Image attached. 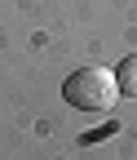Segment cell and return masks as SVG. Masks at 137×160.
Masks as SVG:
<instances>
[{"instance_id": "6da1fadb", "label": "cell", "mask_w": 137, "mask_h": 160, "mask_svg": "<svg viewBox=\"0 0 137 160\" xmlns=\"http://www.w3.org/2000/svg\"><path fill=\"white\" fill-rule=\"evenodd\" d=\"M62 98L75 107V111H111L115 98H120V89H115V71L106 67H80L66 85H62Z\"/></svg>"}, {"instance_id": "7a4b0ae2", "label": "cell", "mask_w": 137, "mask_h": 160, "mask_svg": "<svg viewBox=\"0 0 137 160\" xmlns=\"http://www.w3.org/2000/svg\"><path fill=\"white\" fill-rule=\"evenodd\" d=\"M115 89L124 98H137V53H128L120 67H115Z\"/></svg>"}]
</instances>
